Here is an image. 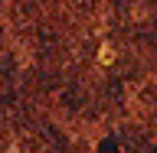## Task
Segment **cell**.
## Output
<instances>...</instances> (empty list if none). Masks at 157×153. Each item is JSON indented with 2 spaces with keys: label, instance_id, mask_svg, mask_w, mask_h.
Segmentation results:
<instances>
[{
  "label": "cell",
  "instance_id": "6da1fadb",
  "mask_svg": "<svg viewBox=\"0 0 157 153\" xmlns=\"http://www.w3.org/2000/svg\"><path fill=\"white\" fill-rule=\"evenodd\" d=\"M101 153H118V140H105V144H101Z\"/></svg>",
  "mask_w": 157,
  "mask_h": 153
}]
</instances>
